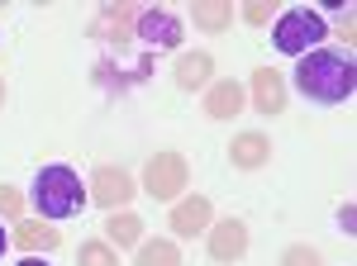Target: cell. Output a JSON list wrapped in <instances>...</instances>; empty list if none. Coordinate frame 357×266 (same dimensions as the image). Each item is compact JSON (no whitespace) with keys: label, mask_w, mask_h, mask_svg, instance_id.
<instances>
[{"label":"cell","mask_w":357,"mask_h":266,"mask_svg":"<svg viewBox=\"0 0 357 266\" xmlns=\"http://www.w3.org/2000/svg\"><path fill=\"white\" fill-rule=\"evenodd\" d=\"M296 86H301L305 100H314V105H343L357 91V67L348 53L314 48V53L296 57Z\"/></svg>","instance_id":"6da1fadb"},{"label":"cell","mask_w":357,"mask_h":266,"mask_svg":"<svg viewBox=\"0 0 357 266\" xmlns=\"http://www.w3.org/2000/svg\"><path fill=\"white\" fill-rule=\"evenodd\" d=\"M29 200L38 205V214L57 224V219H77L86 210V181L67 166V162H48V166H38L33 171V190H29Z\"/></svg>","instance_id":"7a4b0ae2"},{"label":"cell","mask_w":357,"mask_h":266,"mask_svg":"<svg viewBox=\"0 0 357 266\" xmlns=\"http://www.w3.org/2000/svg\"><path fill=\"white\" fill-rule=\"evenodd\" d=\"M324 33H329L324 15H314V10H286V15H276V24H272V48L286 57H305L324 43Z\"/></svg>","instance_id":"3957f363"},{"label":"cell","mask_w":357,"mask_h":266,"mask_svg":"<svg viewBox=\"0 0 357 266\" xmlns=\"http://www.w3.org/2000/svg\"><path fill=\"white\" fill-rule=\"evenodd\" d=\"M191 181V166L181 152H158V157H148L143 166V190L153 195V200H176L181 190Z\"/></svg>","instance_id":"277c9868"},{"label":"cell","mask_w":357,"mask_h":266,"mask_svg":"<svg viewBox=\"0 0 357 266\" xmlns=\"http://www.w3.org/2000/svg\"><path fill=\"white\" fill-rule=\"evenodd\" d=\"M134 176L124 171V166H96V176H91V186H86V195L96 200V205H105V210H124L129 200H134Z\"/></svg>","instance_id":"5b68a950"},{"label":"cell","mask_w":357,"mask_h":266,"mask_svg":"<svg viewBox=\"0 0 357 266\" xmlns=\"http://www.w3.org/2000/svg\"><path fill=\"white\" fill-rule=\"evenodd\" d=\"M134 38H138V43H148V48H162V53H172V48L181 43V19H176L172 10H138Z\"/></svg>","instance_id":"8992f818"},{"label":"cell","mask_w":357,"mask_h":266,"mask_svg":"<svg viewBox=\"0 0 357 266\" xmlns=\"http://www.w3.org/2000/svg\"><path fill=\"white\" fill-rule=\"evenodd\" d=\"M205 247H210V257L220 266L238 262L248 252V224L243 219H220V224H210V228H205Z\"/></svg>","instance_id":"52a82bcc"},{"label":"cell","mask_w":357,"mask_h":266,"mask_svg":"<svg viewBox=\"0 0 357 266\" xmlns=\"http://www.w3.org/2000/svg\"><path fill=\"white\" fill-rule=\"evenodd\" d=\"M210 219H215L210 195H186L181 205H172V214H167V228H172L176 238H195V233H205V228H210Z\"/></svg>","instance_id":"ba28073f"},{"label":"cell","mask_w":357,"mask_h":266,"mask_svg":"<svg viewBox=\"0 0 357 266\" xmlns=\"http://www.w3.org/2000/svg\"><path fill=\"white\" fill-rule=\"evenodd\" d=\"M134 19H138L134 5H105V10H100V19L91 24V38H96V43H105V48L114 43V53H119V48L129 43V33H134Z\"/></svg>","instance_id":"9c48e42d"},{"label":"cell","mask_w":357,"mask_h":266,"mask_svg":"<svg viewBox=\"0 0 357 266\" xmlns=\"http://www.w3.org/2000/svg\"><path fill=\"white\" fill-rule=\"evenodd\" d=\"M252 109H257L262 119L286 114V81H281L276 67H257V72H252Z\"/></svg>","instance_id":"30bf717a"},{"label":"cell","mask_w":357,"mask_h":266,"mask_svg":"<svg viewBox=\"0 0 357 266\" xmlns=\"http://www.w3.org/2000/svg\"><path fill=\"white\" fill-rule=\"evenodd\" d=\"M200 105H205V119H238V109L248 105L243 81H210Z\"/></svg>","instance_id":"8fae6325"},{"label":"cell","mask_w":357,"mask_h":266,"mask_svg":"<svg viewBox=\"0 0 357 266\" xmlns=\"http://www.w3.org/2000/svg\"><path fill=\"white\" fill-rule=\"evenodd\" d=\"M172 81H176L181 91H205V86L215 81V57L205 53V48L181 53L176 62H172Z\"/></svg>","instance_id":"7c38bea8"},{"label":"cell","mask_w":357,"mask_h":266,"mask_svg":"<svg viewBox=\"0 0 357 266\" xmlns=\"http://www.w3.org/2000/svg\"><path fill=\"white\" fill-rule=\"evenodd\" d=\"M267 157H272V138H267V133L248 129L229 143V162H234L238 171H257V166H267Z\"/></svg>","instance_id":"4fadbf2b"},{"label":"cell","mask_w":357,"mask_h":266,"mask_svg":"<svg viewBox=\"0 0 357 266\" xmlns=\"http://www.w3.org/2000/svg\"><path fill=\"white\" fill-rule=\"evenodd\" d=\"M10 242H15V247H24L29 257H33V252H53L57 242H62V233H53V224L20 219V224H15V233H10Z\"/></svg>","instance_id":"5bb4252c"},{"label":"cell","mask_w":357,"mask_h":266,"mask_svg":"<svg viewBox=\"0 0 357 266\" xmlns=\"http://www.w3.org/2000/svg\"><path fill=\"white\" fill-rule=\"evenodd\" d=\"M191 24L200 29V33H224V29L234 24V5H229V0H195Z\"/></svg>","instance_id":"9a60e30c"},{"label":"cell","mask_w":357,"mask_h":266,"mask_svg":"<svg viewBox=\"0 0 357 266\" xmlns=\"http://www.w3.org/2000/svg\"><path fill=\"white\" fill-rule=\"evenodd\" d=\"M105 233H110L105 242H110L114 252H119V247H138V242H143V219L129 214V210H119V214L105 219Z\"/></svg>","instance_id":"2e32d148"},{"label":"cell","mask_w":357,"mask_h":266,"mask_svg":"<svg viewBox=\"0 0 357 266\" xmlns=\"http://www.w3.org/2000/svg\"><path fill=\"white\" fill-rule=\"evenodd\" d=\"M134 266H181V247L172 238H153V242H138Z\"/></svg>","instance_id":"e0dca14e"},{"label":"cell","mask_w":357,"mask_h":266,"mask_svg":"<svg viewBox=\"0 0 357 266\" xmlns=\"http://www.w3.org/2000/svg\"><path fill=\"white\" fill-rule=\"evenodd\" d=\"M77 262H82V266H119V252H114L105 238H91V242H82Z\"/></svg>","instance_id":"ac0fdd59"},{"label":"cell","mask_w":357,"mask_h":266,"mask_svg":"<svg viewBox=\"0 0 357 266\" xmlns=\"http://www.w3.org/2000/svg\"><path fill=\"white\" fill-rule=\"evenodd\" d=\"M281 266H324V257H319L314 247H305V242H291V247L281 252Z\"/></svg>","instance_id":"d6986e66"},{"label":"cell","mask_w":357,"mask_h":266,"mask_svg":"<svg viewBox=\"0 0 357 266\" xmlns=\"http://www.w3.org/2000/svg\"><path fill=\"white\" fill-rule=\"evenodd\" d=\"M0 214L5 219H24V190L20 186H0Z\"/></svg>","instance_id":"ffe728a7"},{"label":"cell","mask_w":357,"mask_h":266,"mask_svg":"<svg viewBox=\"0 0 357 266\" xmlns=\"http://www.w3.org/2000/svg\"><path fill=\"white\" fill-rule=\"evenodd\" d=\"M272 15H276V5H267V0H248V5H243V19H248V24H257V29L267 24Z\"/></svg>","instance_id":"44dd1931"},{"label":"cell","mask_w":357,"mask_h":266,"mask_svg":"<svg viewBox=\"0 0 357 266\" xmlns=\"http://www.w3.org/2000/svg\"><path fill=\"white\" fill-rule=\"evenodd\" d=\"M15 266H48V262H43V257H20Z\"/></svg>","instance_id":"7402d4cb"},{"label":"cell","mask_w":357,"mask_h":266,"mask_svg":"<svg viewBox=\"0 0 357 266\" xmlns=\"http://www.w3.org/2000/svg\"><path fill=\"white\" fill-rule=\"evenodd\" d=\"M5 247H10V233H5V228H0V257H5Z\"/></svg>","instance_id":"603a6c76"},{"label":"cell","mask_w":357,"mask_h":266,"mask_svg":"<svg viewBox=\"0 0 357 266\" xmlns=\"http://www.w3.org/2000/svg\"><path fill=\"white\" fill-rule=\"evenodd\" d=\"M0 105H5V81H0Z\"/></svg>","instance_id":"cb8c5ba5"}]
</instances>
